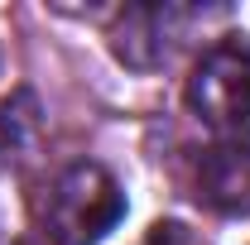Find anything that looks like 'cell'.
<instances>
[{"instance_id":"3957f363","label":"cell","mask_w":250,"mask_h":245,"mask_svg":"<svg viewBox=\"0 0 250 245\" xmlns=\"http://www.w3.org/2000/svg\"><path fill=\"white\" fill-rule=\"evenodd\" d=\"M197 197L221 216H250V135H217L197 159Z\"/></svg>"},{"instance_id":"6da1fadb","label":"cell","mask_w":250,"mask_h":245,"mask_svg":"<svg viewBox=\"0 0 250 245\" xmlns=\"http://www.w3.org/2000/svg\"><path fill=\"white\" fill-rule=\"evenodd\" d=\"M125 216V192L101 163H72L48 183L39 226L48 245H96Z\"/></svg>"},{"instance_id":"277c9868","label":"cell","mask_w":250,"mask_h":245,"mask_svg":"<svg viewBox=\"0 0 250 245\" xmlns=\"http://www.w3.org/2000/svg\"><path fill=\"white\" fill-rule=\"evenodd\" d=\"M183 20H188L183 5H130L121 15V24H116L111 48H116V58L125 67L149 72L173 53V39L183 29Z\"/></svg>"},{"instance_id":"7a4b0ae2","label":"cell","mask_w":250,"mask_h":245,"mask_svg":"<svg viewBox=\"0 0 250 245\" xmlns=\"http://www.w3.org/2000/svg\"><path fill=\"white\" fill-rule=\"evenodd\" d=\"M188 106L202 125H212L221 135H236L250 125V39L231 34L212 43L192 77H188Z\"/></svg>"},{"instance_id":"5b68a950","label":"cell","mask_w":250,"mask_h":245,"mask_svg":"<svg viewBox=\"0 0 250 245\" xmlns=\"http://www.w3.org/2000/svg\"><path fill=\"white\" fill-rule=\"evenodd\" d=\"M140 245H202V241L188 231L183 221H154V226H149V236H145Z\"/></svg>"}]
</instances>
